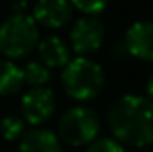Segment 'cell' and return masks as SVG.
Listing matches in <instances>:
<instances>
[{
  "instance_id": "5b68a950",
  "label": "cell",
  "mask_w": 153,
  "mask_h": 152,
  "mask_svg": "<svg viewBox=\"0 0 153 152\" xmlns=\"http://www.w3.org/2000/svg\"><path fill=\"white\" fill-rule=\"evenodd\" d=\"M55 108H57L55 93L46 86L29 88L20 99L22 120L32 127H39L45 122H48L52 114L55 113Z\"/></svg>"
},
{
  "instance_id": "7a4b0ae2",
  "label": "cell",
  "mask_w": 153,
  "mask_h": 152,
  "mask_svg": "<svg viewBox=\"0 0 153 152\" xmlns=\"http://www.w3.org/2000/svg\"><path fill=\"white\" fill-rule=\"evenodd\" d=\"M61 81L70 99L76 102H89L103 91L105 72L96 61L78 56L62 66Z\"/></svg>"
},
{
  "instance_id": "4fadbf2b",
  "label": "cell",
  "mask_w": 153,
  "mask_h": 152,
  "mask_svg": "<svg viewBox=\"0 0 153 152\" xmlns=\"http://www.w3.org/2000/svg\"><path fill=\"white\" fill-rule=\"evenodd\" d=\"M25 132V122L22 120V116H4L0 120V136L13 143V141H18Z\"/></svg>"
},
{
  "instance_id": "9a60e30c",
  "label": "cell",
  "mask_w": 153,
  "mask_h": 152,
  "mask_svg": "<svg viewBox=\"0 0 153 152\" xmlns=\"http://www.w3.org/2000/svg\"><path fill=\"white\" fill-rule=\"evenodd\" d=\"M85 152H126L125 145H121L114 138H96L87 145Z\"/></svg>"
},
{
  "instance_id": "8992f818",
  "label": "cell",
  "mask_w": 153,
  "mask_h": 152,
  "mask_svg": "<svg viewBox=\"0 0 153 152\" xmlns=\"http://www.w3.org/2000/svg\"><path fill=\"white\" fill-rule=\"evenodd\" d=\"M105 41V27L96 16L78 18L70 31V45L76 56H91L102 48Z\"/></svg>"
},
{
  "instance_id": "9c48e42d",
  "label": "cell",
  "mask_w": 153,
  "mask_h": 152,
  "mask_svg": "<svg viewBox=\"0 0 153 152\" xmlns=\"http://www.w3.org/2000/svg\"><path fill=\"white\" fill-rule=\"evenodd\" d=\"M18 152H62V143L53 131L39 125L23 132Z\"/></svg>"
},
{
  "instance_id": "2e32d148",
  "label": "cell",
  "mask_w": 153,
  "mask_h": 152,
  "mask_svg": "<svg viewBox=\"0 0 153 152\" xmlns=\"http://www.w3.org/2000/svg\"><path fill=\"white\" fill-rule=\"evenodd\" d=\"M27 7H29L27 0H16L13 4V13H27Z\"/></svg>"
},
{
  "instance_id": "52a82bcc",
  "label": "cell",
  "mask_w": 153,
  "mask_h": 152,
  "mask_svg": "<svg viewBox=\"0 0 153 152\" xmlns=\"http://www.w3.org/2000/svg\"><path fill=\"white\" fill-rule=\"evenodd\" d=\"M123 45L134 59L153 63V20L134 22L125 32Z\"/></svg>"
},
{
  "instance_id": "ba28073f",
  "label": "cell",
  "mask_w": 153,
  "mask_h": 152,
  "mask_svg": "<svg viewBox=\"0 0 153 152\" xmlns=\"http://www.w3.org/2000/svg\"><path fill=\"white\" fill-rule=\"evenodd\" d=\"M71 16L73 7L70 0H38L32 14L36 23L46 29H61L68 25Z\"/></svg>"
},
{
  "instance_id": "3957f363",
  "label": "cell",
  "mask_w": 153,
  "mask_h": 152,
  "mask_svg": "<svg viewBox=\"0 0 153 152\" xmlns=\"http://www.w3.org/2000/svg\"><path fill=\"white\" fill-rule=\"evenodd\" d=\"M39 41V25L27 13H13L0 23V54L5 59H22L34 52Z\"/></svg>"
},
{
  "instance_id": "277c9868",
  "label": "cell",
  "mask_w": 153,
  "mask_h": 152,
  "mask_svg": "<svg viewBox=\"0 0 153 152\" xmlns=\"http://www.w3.org/2000/svg\"><path fill=\"white\" fill-rule=\"evenodd\" d=\"M102 120L98 113L87 106H73L61 114L57 136L70 147H84L98 138Z\"/></svg>"
},
{
  "instance_id": "6da1fadb",
  "label": "cell",
  "mask_w": 153,
  "mask_h": 152,
  "mask_svg": "<svg viewBox=\"0 0 153 152\" xmlns=\"http://www.w3.org/2000/svg\"><path fill=\"white\" fill-rule=\"evenodd\" d=\"M109 129L121 145L143 149L153 145V100L126 93L116 99L107 114Z\"/></svg>"
},
{
  "instance_id": "5bb4252c",
  "label": "cell",
  "mask_w": 153,
  "mask_h": 152,
  "mask_svg": "<svg viewBox=\"0 0 153 152\" xmlns=\"http://www.w3.org/2000/svg\"><path fill=\"white\" fill-rule=\"evenodd\" d=\"M111 0H70L71 7L87 16H96L109 5Z\"/></svg>"
},
{
  "instance_id": "8fae6325",
  "label": "cell",
  "mask_w": 153,
  "mask_h": 152,
  "mask_svg": "<svg viewBox=\"0 0 153 152\" xmlns=\"http://www.w3.org/2000/svg\"><path fill=\"white\" fill-rule=\"evenodd\" d=\"M23 86L22 68L11 59H0V97L16 95Z\"/></svg>"
},
{
  "instance_id": "7c38bea8",
  "label": "cell",
  "mask_w": 153,
  "mask_h": 152,
  "mask_svg": "<svg viewBox=\"0 0 153 152\" xmlns=\"http://www.w3.org/2000/svg\"><path fill=\"white\" fill-rule=\"evenodd\" d=\"M22 72H23V84H27L30 88L45 86L52 79L50 68L45 66L41 61H29L25 65V68H22Z\"/></svg>"
},
{
  "instance_id": "e0dca14e",
  "label": "cell",
  "mask_w": 153,
  "mask_h": 152,
  "mask_svg": "<svg viewBox=\"0 0 153 152\" xmlns=\"http://www.w3.org/2000/svg\"><path fill=\"white\" fill-rule=\"evenodd\" d=\"M146 97L153 100V74L148 77V81H146Z\"/></svg>"
},
{
  "instance_id": "30bf717a",
  "label": "cell",
  "mask_w": 153,
  "mask_h": 152,
  "mask_svg": "<svg viewBox=\"0 0 153 152\" xmlns=\"http://www.w3.org/2000/svg\"><path fill=\"white\" fill-rule=\"evenodd\" d=\"M38 54H39V61L48 66L50 70L52 68H62L71 57V50L68 47V43L62 38L52 34V36H46V38L39 39L38 41Z\"/></svg>"
}]
</instances>
